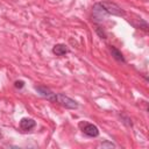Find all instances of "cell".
<instances>
[{
  "mask_svg": "<svg viewBox=\"0 0 149 149\" xmlns=\"http://www.w3.org/2000/svg\"><path fill=\"white\" fill-rule=\"evenodd\" d=\"M101 6L105 8V10L107 12V14H113V15H123V12L121 10V8L115 5V3H112V2H108V1H104V2H100Z\"/></svg>",
  "mask_w": 149,
  "mask_h": 149,
  "instance_id": "6da1fadb",
  "label": "cell"
},
{
  "mask_svg": "<svg viewBox=\"0 0 149 149\" xmlns=\"http://www.w3.org/2000/svg\"><path fill=\"white\" fill-rule=\"evenodd\" d=\"M35 90H36L42 97L47 98L48 100L54 101V102L57 101V94L54 93V92H51L49 88H47V87H44V86H35Z\"/></svg>",
  "mask_w": 149,
  "mask_h": 149,
  "instance_id": "7a4b0ae2",
  "label": "cell"
},
{
  "mask_svg": "<svg viewBox=\"0 0 149 149\" xmlns=\"http://www.w3.org/2000/svg\"><path fill=\"white\" fill-rule=\"evenodd\" d=\"M57 101L61 102V104H62L64 107H66V108L74 109V108L78 107V104H77L74 100L70 99L69 97H66V95H64V94H57Z\"/></svg>",
  "mask_w": 149,
  "mask_h": 149,
  "instance_id": "3957f363",
  "label": "cell"
},
{
  "mask_svg": "<svg viewBox=\"0 0 149 149\" xmlns=\"http://www.w3.org/2000/svg\"><path fill=\"white\" fill-rule=\"evenodd\" d=\"M81 126V130L84 134L88 135V136H92V137H95L99 135V130L97 128V126L92 125V123H87V122H84L80 125Z\"/></svg>",
  "mask_w": 149,
  "mask_h": 149,
  "instance_id": "277c9868",
  "label": "cell"
},
{
  "mask_svg": "<svg viewBox=\"0 0 149 149\" xmlns=\"http://www.w3.org/2000/svg\"><path fill=\"white\" fill-rule=\"evenodd\" d=\"M93 15L97 20H102L105 19V16L107 15V12L105 10V8L101 6V3H97L93 7Z\"/></svg>",
  "mask_w": 149,
  "mask_h": 149,
  "instance_id": "5b68a950",
  "label": "cell"
},
{
  "mask_svg": "<svg viewBox=\"0 0 149 149\" xmlns=\"http://www.w3.org/2000/svg\"><path fill=\"white\" fill-rule=\"evenodd\" d=\"M35 127V121L33 119H28V118H23L20 121V128L24 132H28L30 129H33Z\"/></svg>",
  "mask_w": 149,
  "mask_h": 149,
  "instance_id": "8992f818",
  "label": "cell"
},
{
  "mask_svg": "<svg viewBox=\"0 0 149 149\" xmlns=\"http://www.w3.org/2000/svg\"><path fill=\"white\" fill-rule=\"evenodd\" d=\"M52 52L56 54L57 56H63L68 52V49L65 47V44H56L54 48H52Z\"/></svg>",
  "mask_w": 149,
  "mask_h": 149,
  "instance_id": "52a82bcc",
  "label": "cell"
},
{
  "mask_svg": "<svg viewBox=\"0 0 149 149\" xmlns=\"http://www.w3.org/2000/svg\"><path fill=\"white\" fill-rule=\"evenodd\" d=\"M111 54H112V56L116 59V61H120V62H125V58H123V56H122V54L116 49V48H114V47H112L111 48Z\"/></svg>",
  "mask_w": 149,
  "mask_h": 149,
  "instance_id": "ba28073f",
  "label": "cell"
},
{
  "mask_svg": "<svg viewBox=\"0 0 149 149\" xmlns=\"http://www.w3.org/2000/svg\"><path fill=\"white\" fill-rule=\"evenodd\" d=\"M15 87H17V88L23 87V81H22V80H17V81H15Z\"/></svg>",
  "mask_w": 149,
  "mask_h": 149,
  "instance_id": "9c48e42d",
  "label": "cell"
}]
</instances>
